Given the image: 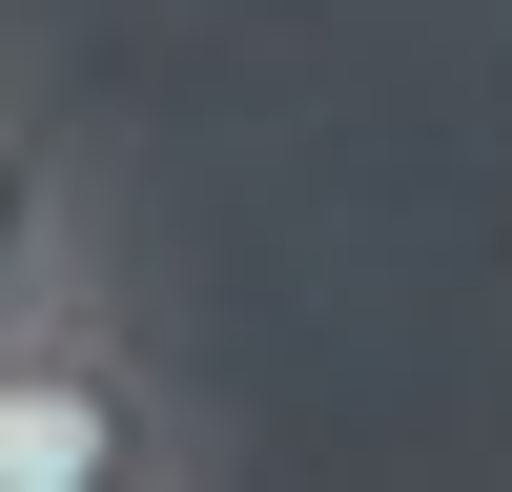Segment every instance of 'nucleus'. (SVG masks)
Here are the masks:
<instances>
[{"instance_id":"2","label":"nucleus","mask_w":512,"mask_h":492,"mask_svg":"<svg viewBox=\"0 0 512 492\" xmlns=\"http://www.w3.org/2000/svg\"><path fill=\"white\" fill-rule=\"evenodd\" d=\"M82 287H103V226H82V164L0 123V349H21L41 308H82Z\"/></svg>"},{"instance_id":"1","label":"nucleus","mask_w":512,"mask_h":492,"mask_svg":"<svg viewBox=\"0 0 512 492\" xmlns=\"http://www.w3.org/2000/svg\"><path fill=\"white\" fill-rule=\"evenodd\" d=\"M205 451H226L205 390L103 308V287L0 349V492H144V472H205Z\"/></svg>"}]
</instances>
